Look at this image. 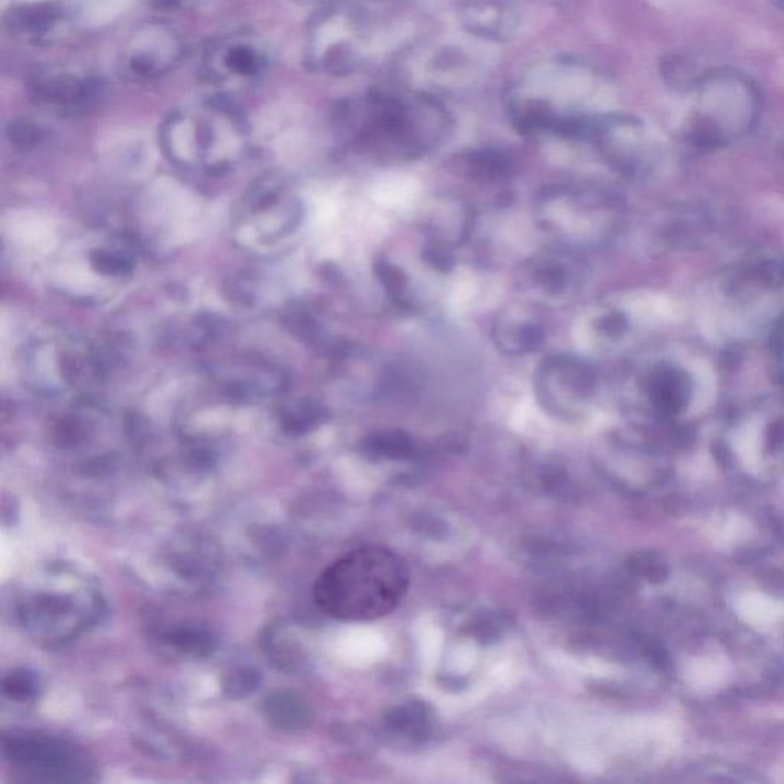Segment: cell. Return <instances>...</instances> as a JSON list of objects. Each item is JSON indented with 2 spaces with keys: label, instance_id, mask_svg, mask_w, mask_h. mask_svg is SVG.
Wrapping results in <instances>:
<instances>
[{
  "label": "cell",
  "instance_id": "cell-15",
  "mask_svg": "<svg viewBox=\"0 0 784 784\" xmlns=\"http://www.w3.org/2000/svg\"><path fill=\"white\" fill-rule=\"evenodd\" d=\"M91 265L97 273L104 276L123 277L132 272L131 261L124 254L108 252V250H94L89 254Z\"/></svg>",
  "mask_w": 784,
  "mask_h": 784
},
{
  "label": "cell",
  "instance_id": "cell-10",
  "mask_svg": "<svg viewBox=\"0 0 784 784\" xmlns=\"http://www.w3.org/2000/svg\"><path fill=\"white\" fill-rule=\"evenodd\" d=\"M543 378L547 405H586L595 386L591 371L576 360L547 363Z\"/></svg>",
  "mask_w": 784,
  "mask_h": 784
},
{
  "label": "cell",
  "instance_id": "cell-14",
  "mask_svg": "<svg viewBox=\"0 0 784 784\" xmlns=\"http://www.w3.org/2000/svg\"><path fill=\"white\" fill-rule=\"evenodd\" d=\"M269 719L280 728H296L305 719V708L300 700L288 693H277L266 700Z\"/></svg>",
  "mask_w": 784,
  "mask_h": 784
},
{
  "label": "cell",
  "instance_id": "cell-19",
  "mask_svg": "<svg viewBox=\"0 0 784 784\" xmlns=\"http://www.w3.org/2000/svg\"><path fill=\"white\" fill-rule=\"evenodd\" d=\"M3 692L14 700H29L37 693V679L33 673L21 672L11 673L3 680Z\"/></svg>",
  "mask_w": 784,
  "mask_h": 784
},
{
  "label": "cell",
  "instance_id": "cell-3",
  "mask_svg": "<svg viewBox=\"0 0 784 784\" xmlns=\"http://www.w3.org/2000/svg\"><path fill=\"white\" fill-rule=\"evenodd\" d=\"M715 372L688 348H668L646 359L634 380V399L652 421L682 427L712 405Z\"/></svg>",
  "mask_w": 784,
  "mask_h": 784
},
{
  "label": "cell",
  "instance_id": "cell-12",
  "mask_svg": "<svg viewBox=\"0 0 784 784\" xmlns=\"http://www.w3.org/2000/svg\"><path fill=\"white\" fill-rule=\"evenodd\" d=\"M217 62L219 69L214 70L209 76H215L218 80L225 76L258 77L264 73L269 64L264 51L246 41L222 43L218 48L211 50L210 61L207 64H217Z\"/></svg>",
  "mask_w": 784,
  "mask_h": 784
},
{
  "label": "cell",
  "instance_id": "cell-6",
  "mask_svg": "<svg viewBox=\"0 0 784 784\" xmlns=\"http://www.w3.org/2000/svg\"><path fill=\"white\" fill-rule=\"evenodd\" d=\"M721 450L731 461H784V400L755 398L734 407L721 426Z\"/></svg>",
  "mask_w": 784,
  "mask_h": 784
},
{
  "label": "cell",
  "instance_id": "cell-8",
  "mask_svg": "<svg viewBox=\"0 0 784 784\" xmlns=\"http://www.w3.org/2000/svg\"><path fill=\"white\" fill-rule=\"evenodd\" d=\"M100 78L56 74L35 78L31 84V97L39 105L51 106L57 111L74 116L86 111L100 96Z\"/></svg>",
  "mask_w": 784,
  "mask_h": 784
},
{
  "label": "cell",
  "instance_id": "cell-4",
  "mask_svg": "<svg viewBox=\"0 0 784 784\" xmlns=\"http://www.w3.org/2000/svg\"><path fill=\"white\" fill-rule=\"evenodd\" d=\"M682 139L697 151L715 152L750 135L762 112V96L750 77L732 69L704 73Z\"/></svg>",
  "mask_w": 784,
  "mask_h": 784
},
{
  "label": "cell",
  "instance_id": "cell-20",
  "mask_svg": "<svg viewBox=\"0 0 784 784\" xmlns=\"http://www.w3.org/2000/svg\"><path fill=\"white\" fill-rule=\"evenodd\" d=\"M770 348L771 374L784 390V328L767 344Z\"/></svg>",
  "mask_w": 784,
  "mask_h": 784
},
{
  "label": "cell",
  "instance_id": "cell-21",
  "mask_svg": "<svg viewBox=\"0 0 784 784\" xmlns=\"http://www.w3.org/2000/svg\"><path fill=\"white\" fill-rule=\"evenodd\" d=\"M146 2L156 10H176V8L183 7L186 0H146Z\"/></svg>",
  "mask_w": 784,
  "mask_h": 784
},
{
  "label": "cell",
  "instance_id": "cell-18",
  "mask_svg": "<svg viewBox=\"0 0 784 784\" xmlns=\"http://www.w3.org/2000/svg\"><path fill=\"white\" fill-rule=\"evenodd\" d=\"M535 280L540 282L548 292H563L566 285L571 284V270H568L563 262H546L536 270Z\"/></svg>",
  "mask_w": 784,
  "mask_h": 784
},
{
  "label": "cell",
  "instance_id": "cell-17",
  "mask_svg": "<svg viewBox=\"0 0 784 784\" xmlns=\"http://www.w3.org/2000/svg\"><path fill=\"white\" fill-rule=\"evenodd\" d=\"M320 411L309 403H301L293 410H285L282 413V426L287 433L300 434L312 429L319 422Z\"/></svg>",
  "mask_w": 784,
  "mask_h": 784
},
{
  "label": "cell",
  "instance_id": "cell-16",
  "mask_svg": "<svg viewBox=\"0 0 784 784\" xmlns=\"http://www.w3.org/2000/svg\"><path fill=\"white\" fill-rule=\"evenodd\" d=\"M7 139L15 148L34 149L45 140V132L30 120H14L7 127Z\"/></svg>",
  "mask_w": 784,
  "mask_h": 784
},
{
  "label": "cell",
  "instance_id": "cell-2",
  "mask_svg": "<svg viewBox=\"0 0 784 784\" xmlns=\"http://www.w3.org/2000/svg\"><path fill=\"white\" fill-rule=\"evenodd\" d=\"M410 587V568L386 547L352 551L325 568L315 584V601L329 617L348 622L386 617Z\"/></svg>",
  "mask_w": 784,
  "mask_h": 784
},
{
  "label": "cell",
  "instance_id": "cell-9",
  "mask_svg": "<svg viewBox=\"0 0 784 784\" xmlns=\"http://www.w3.org/2000/svg\"><path fill=\"white\" fill-rule=\"evenodd\" d=\"M179 56L178 41L163 26H148L135 35L129 51V73L140 78H151L166 73Z\"/></svg>",
  "mask_w": 784,
  "mask_h": 784
},
{
  "label": "cell",
  "instance_id": "cell-7",
  "mask_svg": "<svg viewBox=\"0 0 784 784\" xmlns=\"http://www.w3.org/2000/svg\"><path fill=\"white\" fill-rule=\"evenodd\" d=\"M3 756L26 782H88L94 774L88 754L58 737L30 732L7 736Z\"/></svg>",
  "mask_w": 784,
  "mask_h": 784
},
{
  "label": "cell",
  "instance_id": "cell-5",
  "mask_svg": "<svg viewBox=\"0 0 784 784\" xmlns=\"http://www.w3.org/2000/svg\"><path fill=\"white\" fill-rule=\"evenodd\" d=\"M246 123L241 111L225 96L210 97L198 109L171 113L164 123V148L175 162L203 166L221 174L230 166L229 152H237L244 139Z\"/></svg>",
  "mask_w": 784,
  "mask_h": 784
},
{
  "label": "cell",
  "instance_id": "cell-11",
  "mask_svg": "<svg viewBox=\"0 0 784 784\" xmlns=\"http://www.w3.org/2000/svg\"><path fill=\"white\" fill-rule=\"evenodd\" d=\"M460 19L470 33L488 39H504L516 26L515 13L504 0H465Z\"/></svg>",
  "mask_w": 784,
  "mask_h": 784
},
{
  "label": "cell",
  "instance_id": "cell-22",
  "mask_svg": "<svg viewBox=\"0 0 784 784\" xmlns=\"http://www.w3.org/2000/svg\"><path fill=\"white\" fill-rule=\"evenodd\" d=\"M774 2V6L780 8V10L784 11V0H772Z\"/></svg>",
  "mask_w": 784,
  "mask_h": 784
},
{
  "label": "cell",
  "instance_id": "cell-23",
  "mask_svg": "<svg viewBox=\"0 0 784 784\" xmlns=\"http://www.w3.org/2000/svg\"><path fill=\"white\" fill-rule=\"evenodd\" d=\"M783 160H784V144H783Z\"/></svg>",
  "mask_w": 784,
  "mask_h": 784
},
{
  "label": "cell",
  "instance_id": "cell-13",
  "mask_svg": "<svg viewBox=\"0 0 784 784\" xmlns=\"http://www.w3.org/2000/svg\"><path fill=\"white\" fill-rule=\"evenodd\" d=\"M65 10L61 3L39 2L14 7L7 14V25L19 33L41 37L56 29L57 23L64 21Z\"/></svg>",
  "mask_w": 784,
  "mask_h": 784
},
{
  "label": "cell",
  "instance_id": "cell-1",
  "mask_svg": "<svg viewBox=\"0 0 784 784\" xmlns=\"http://www.w3.org/2000/svg\"><path fill=\"white\" fill-rule=\"evenodd\" d=\"M704 316L725 347L770 344L784 328V253L754 250L725 265L705 292Z\"/></svg>",
  "mask_w": 784,
  "mask_h": 784
}]
</instances>
